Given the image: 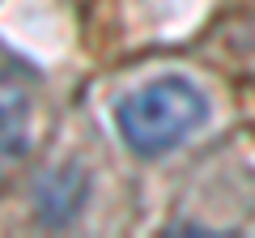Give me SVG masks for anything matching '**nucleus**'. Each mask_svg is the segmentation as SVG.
I'll list each match as a JSON object with an SVG mask.
<instances>
[{
  "instance_id": "nucleus-1",
  "label": "nucleus",
  "mask_w": 255,
  "mask_h": 238,
  "mask_svg": "<svg viewBox=\"0 0 255 238\" xmlns=\"http://www.w3.org/2000/svg\"><path fill=\"white\" fill-rule=\"evenodd\" d=\"M209 119V98L191 77L162 73L153 81L119 98L115 107V132L136 157H162L191 140Z\"/></svg>"
},
{
  "instance_id": "nucleus-3",
  "label": "nucleus",
  "mask_w": 255,
  "mask_h": 238,
  "mask_svg": "<svg viewBox=\"0 0 255 238\" xmlns=\"http://www.w3.org/2000/svg\"><path fill=\"white\" fill-rule=\"evenodd\" d=\"M85 196H90V179H85V170L77 162L47 170L43 183H38V196H34L38 221L43 226H68V221H77Z\"/></svg>"
},
{
  "instance_id": "nucleus-2",
  "label": "nucleus",
  "mask_w": 255,
  "mask_h": 238,
  "mask_svg": "<svg viewBox=\"0 0 255 238\" xmlns=\"http://www.w3.org/2000/svg\"><path fill=\"white\" fill-rule=\"evenodd\" d=\"M34 140V94L26 77L0 68V157H21Z\"/></svg>"
}]
</instances>
